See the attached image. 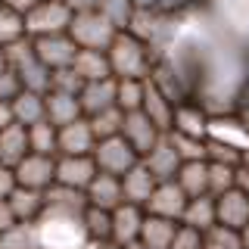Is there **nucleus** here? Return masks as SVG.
<instances>
[{"mask_svg":"<svg viewBox=\"0 0 249 249\" xmlns=\"http://www.w3.org/2000/svg\"><path fill=\"white\" fill-rule=\"evenodd\" d=\"M106 56H109L115 81H146V78L153 75L146 44L137 41L131 31H119V35H115V41H112Z\"/></svg>","mask_w":249,"mask_h":249,"instance_id":"1","label":"nucleus"},{"mask_svg":"<svg viewBox=\"0 0 249 249\" xmlns=\"http://www.w3.org/2000/svg\"><path fill=\"white\" fill-rule=\"evenodd\" d=\"M37 231H41V246L44 249H84L90 243L81 218L44 212L41 221H37Z\"/></svg>","mask_w":249,"mask_h":249,"instance_id":"2","label":"nucleus"},{"mask_svg":"<svg viewBox=\"0 0 249 249\" xmlns=\"http://www.w3.org/2000/svg\"><path fill=\"white\" fill-rule=\"evenodd\" d=\"M115 35L119 31L112 28V22L106 19L100 10H90V13H75L72 25H69V37L81 47V50H100V53H109Z\"/></svg>","mask_w":249,"mask_h":249,"instance_id":"3","label":"nucleus"},{"mask_svg":"<svg viewBox=\"0 0 249 249\" xmlns=\"http://www.w3.org/2000/svg\"><path fill=\"white\" fill-rule=\"evenodd\" d=\"M75 13L69 10L66 3H53V0H44L41 6H35L25 16V31L28 37H50V35H69V25H72Z\"/></svg>","mask_w":249,"mask_h":249,"instance_id":"4","label":"nucleus"},{"mask_svg":"<svg viewBox=\"0 0 249 249\" xmlns=\"http://www.w3.org/2000/svg\"><path fill=\"white\" fill-rule=\"evenodd\" d=\"M93 162H97V168L103 171V175L124 178L134 165H140V156L134 153V146H131L124 137H109V140H100L97 143Z\"/></svg>","mask_w":249,"mask_h":249,"instance_id":"5","label":"nucleus"},{"mask_svg":"<svg viewBox=\"0 0 249 249\" xmlns=\"http://www.w3.org/2000/svg\"><path fill=\"white\" fill-rule=\"evenodd\" d=\"M16 181H19V187L47 193L56 184V156H37V153L25 156L16 165Z\"/></svg>","mask_w":249,"mask_h":249,"instance_id":"6","label":"nucleus"},{"mask_svg":"<svg viewBox=\"0 0 249 249\" xmlns=\"http://www.w3.org/2000/svg\"><path fill=\"white\" fill-rule=\"evenodd\" d=\"M187 202H190V196L181 190V184H178V181H165V184H159L153 190V196L143 206V212L146 215H156V218H168V221H178V224H181V218L187 212Z\"/></svg>","mask_w":249,"mask_h":249,"instance_id":"7","label":"nucleus"},{"mask_svg":"<svg viewBox=\"0 0 249 249\" xmlns=\"http://www.w3.org/2000/svg\"><path fill=\"white\" fill-rule=\"evenodd\" d=\"M78 47L69 35H50V37H35V53L37 59L44 62L50 72H59V69H72L75 56H78Z\"/></svg>","mask_w":249,"mask_h":249,"instance_id":"8","label":"nucleus"},{"mask_svg":"<svg viewBox=\"0 0 249 249\" xmlns=\"http://www.w3.org/2000/svg\"><path fill=\"white\" fill-rule=\"evenodd\" d=\"M100 175L93 156H59L56 159V184L72 187V190L88 193V187L93 184V178Z\"/></svg>","mask_w":249,"mask_h":249,"instance_id":"9","label":"nucleus"},{"mask_svg":"<svg viewBox=\"0 0 249 249\" xmlns=\"http://www.w3.org/2000/svg\"><path fill=\"white\" fill-rule=\"evenodd\" d=\"M122 137L128 140L131 146H134V153L143 159V156H150L153 150H156V143H159L162 137V131L156 128V124L146 119L143 112H128L124 115V128H122Z\"/></svg>","mask_w":249,"mask_h":249,"instance_id":"10","label":"nucleus"},{"mask_svg":"<svg viewBox=\"0 0 249 249\" xmlns=\"http://www.w3.org/2000/svg\"><path fill=\"white\" fill-rule=\"evenodd\" d=\"M143 218H146V212L140 206H131V202L119 206L112 212V243L119 246V249L137 243L140 231H143Z\"/></svg>","mask_w":249,"mask_h":249,"instance_id":"11","label":"nucleus"},{"mask_svg":"<svg viewBox=\"0 0 249 249\" xmlns=\"http://www.w3.org/2000/svg\"><path fill=\"white\" fill-rule=\"evenodd\" d=\"M215 212H218V224L221 228L240 233L249 224V196L233 187V190H228L224 196L215 199Z\"/></svg>","mask_w":249,"mask_h":249,"instance_id":"12","label":"nucleus"},{"mask_svg":"<svg viewBox=\"0 0 249 249\" xmlns=\"http://www.w3.org/2000/svg\"><path fill=\"white\" fill-rule=\"evenodd\" d=\"M143 162L146 168H150V175L156 178L159 184H165V181H178V171H181V156H178V150L171 146V140L168 137H162L159 143H156V150L150 156H143Z\"/></svg>","mask_w":249,"mask_h":249,"instance_id":"13","label":"nucleus"},{"mask_svg":"<svg viewBox=\"0 0 249 249\" xmlns=\"http://www.w3.org/2000/svg\"><path fill=\"white\" fill-rule=\"evenodd\" d=\"M78 100H81L84 119H93V115H100V112H106V109L115 106V100H119V81H115V78H106V81H88Z\"/></svg>","mask_w":249,"mask_h":249,"instance_id":"14","label":"nucleus"},{"mask_svg":"<svg viewBox=\"0 0 249 249\" xmlns=\"http://www.w3.org/2000/svg\"><path fill=\"white\" fill-rule=\"evenodd\" d=\"M44 196H47V209H44V212H50V215L84 218V212H88V206H90L88 193L72 190V187H62V184H53Z\"/></svg>","mask_w":249,"mask_h":249,"instance_id":"15","label":"nucleus"},{"mask_svg":"<svg viewBox=\"0 0 249 249\" xmlns=\"http://www.w3.org/2000/svg\"><path fill=\"white\" fill-rule=\"evenodd\" d=\"M140 112H143L162 134H171V128H175V103L156 88L150 78H146V93H143V109H140Z\"/></svg>","mask_w":249,"mask_h":249,"instance_id":"16","label":"nucleus"},{"mask_svg":"<svg viewBox=\"0 0 249 249\" xmlns=\"http://www.w3.org/2000/svg\"><path fill=\"white\" fill-rule=\"evenodd\" d=\"M93 150H97V137H93L88 119L59 128V156H93Z\"/></svg>","mask_w":249,"mask_h":249,"instance_id":"17","label":"nucleus"},{"mask_svg":"<svg viewBox=\"0 0 249 249\" xmlns=\"http://www.w3.org/2000/svg\"><path fill=\"white\" fill-rule=\"evenodd\" d=\"M88 202L97 209H106V212H115L119 206H124V190H122V178L115 175H103L100 171L93 178V184L88 187Z\"/></svg>","mask_w":249,"mask_h":249,"instance_id":"18","label":"nucleus"},{"mask_svg":"<svg viewBox=\"0 0 249 249\" xmlns=\"http://www.w3.org/2000/svg\"><path fill=\"white\" fill-rule=\"evenodd\" d=\"M25 156H31V140L25 124H10L6 131H0V165L16 168Z\"/></svg>","mask_w":249,"mask_h":249,"instance_id":"19","label":"nucleus"},{"mask_svg":"<svg viewBox=\"0 0 249 249\" xmlns=\"http://www.w3.org/2000/svg\"><path fill=\"white\" fill-rule=\"evenodd\" d=\"M159 187V181L150 175V168L140 162V165H134L128 171V175L122 178V190H124V202H131V206H140L143 209L146 202H150L153 190Z\"/></svg>","mask_w":249,"mask_h":249,"instance_id":"20","label":"nucleus"},{"mask_svg":"<svg viewBox=\"0 0 249 249\" xmlns=\"http://www.w3.org/2000/svg\"><path fill=\"white\" fill-rule=\"evenodd\" d=\"M13 72L19 75V81H22V88H25V90H31V93H41V97H47V93H50L53 72L44 66L41 59H37V53H31V56L19 59V62L13 66Z\"/></svg>","mask_w":249,"mask_h":249,"instance_id":"21","label":"nucleus"},{"mask_svg":"<svg viewBox=\"0 0 249 249\" xmlns=\"http://www.w3.org/2000/svg\"><path fill=\"white\" fill-rule=\"evenodd\" d=\"M16 215V221H25V224H37L47 209V196L41 190H28V187H16L13 196L6 199Z\"/></svg>","mask_w":249,"mask_h":249,"instance_id":"22","label":"nucleus"},{"mask_svg":"<svg viewBox=\"0 0 249 249\" xmlns=\"http://www.w3.org/2000/svg\"><path fill=\"white\" fill-rule=\"evenodd\" d=\"M209 112L202 106H193V103H181L175 106V128L178 134H187V137H196V140H206L209 137Z\"/></svg>","mask_w":249,"mask_h":249,"instance_id":"23","label":"nucleus"},{"mask_svg":"<svg viewBox=\"0 0 249 249\" xmlns=\"http://www.w3.org/2000/svg\"><path fill=\"white\" fill-rule=\"evenodd\" d=\"M78 119H84V109L78 97H69V93H47V122L56 124V128H69Z\"/></svg>","mask_w":249,"mask_h":249,"instance_id":"24","label":"nucleus"},{"mask_svg":"<svg viewBox=\"0 0 249 249\" xmlns=\"http://www.w3.org/2000/svg\"><path fill=\"white\" fill-rule=\"evenodd\" d=\"M178 221H168V218H156V215H146L143 218V231H140V243L146 249H171L178 237Z\"/></svg>","mask_w":249,"mask_h":249,"instance_id":"25","label":"nucleus"},{"mask_svg":"<svg viewBox=\"0 0 249 249\" xmlns=\"http://www.w3.org/2000/svg\"><path fill=\"white\" fill-rule=\"evenodd\" d=\"M10 106H13V115H16V124L35 128L37 122H47V97H41V93L22 90Z\"/></svg>","mask_w":249,"mask_h":249,"instance_id":"26","label":"nucleus"},{"mask_svg":"<svg viewBox=\"0 0 249 249\" xmlns=\"http://www.w3.org/2000/svg\"><path fill=\"white\" fill-rule=\"evenodd\" d=\"M184 228H193L199 233H209L218 224V212H215V196H196L187 202V212L181 218Z\"/></svg>","mask_w":249,"mask_h":249,"instance_id":"27","label":"nucleus"},{"mask_svg":"<svg viewBox=\"0 0 249 249\" xmlns=\"http://www.w3.org/2000/svg\"><path fill=\"white\" fill-rule=\"evenodd\" d=\"M72 69L84 78V84H88V81H106V78H112L109 56H106V53H100V50H78Z\"/></svg>","mask_w":249,"mask_h":249,"instance_id":"28","label":"nucleus"},{"mask_svg":"<svg viewBox=\"0 0 249 249\" xmlns=\"http://www.w3.org/2000/svg\"><path fill=\"white\" fill-rule=\"evenodd\" d=\"M178 184L190 199L209 196V162H184L178 171Z\"/></svg>","mask_w":249,"mask_h":249,"instance_id":"29","label":"nucleus"},{"mask_svg":"<svg viewBox=\"0 0 249 249\" xmlns=\"http://www.w3.org/2000/svg\"><path fill=\"white\" fill-rule=\"evenodd\" d=\"M28 140H31V153L56 156V159H59V128H56V124L37 122L35 128H28Z\"/></svg>","mask_w":249,"mask_h":249,"instance_id":"30","label":"nucleus"},{"mask_svg":"<svg viewBox=\"0 0 249 249\" xmlns=\"http://www.w3.org/2000/svg\"><path fill=\"white\" fill-rule=\"evenodd\" d=\"M81 221H84V231H88L90 243H112V212L88 206Z\"/></svg>","mask_w":249,"mask_h":249,"instance_id":"31","label":"nucleus"},{"mask_svg":"<svg viewBox=\"0 0 249 249\" xmlns=\"http://www.w3.org/2000/svg\"><path fill=\"white\" fill-rule=\"evenodd\" d=\"M0 249H44L41 246V231H37V224L19 221L13 231H6L3 237H0Z\"/></svg>","mask_w":249,"mask_h":249,"instance_id":"32","label":"nucleus"},{"mask_svg":"<svg viewBox=\"0 0 249 249\" xmlns=\"http://www.w3.org/2000/svg\"><path fill=\"white\" fill-rule=\"evenodd\" d=\"M88 122H90V131H93V137H97V143H100V140H109V137H122L124 112L119 106H112V109L93 115V119H88Z\"/></svg>","mask_w":249,"mask_h":249,"instance_id":"33","label":"nucleus"},{"mask_svg":"<svg viewBox=\"0 0 249 249\" xmlns=\"http://www.w3.org/2000/svg\"><path fill=\"white\" fill-rule=\"evenodd\" d=\"M22 37H28L25 31V16L6 10V6H0V50L3 47H10L16 41H22Z\"/></svg>","mask_w":249,"mask_h":249,"instance_id":"34","label":"nucleus"},{"mask_svg":"<svg viewBox=\"0 0 249 249\" xmlns=\"http://www.w3.org/2000/svg\"><path fill=\"white\" fill-rule=\"evenodd\" d=\"M206 162L240 168V165H243V150H237V146L224 143V140H215V137H209V140H206Z\"/></svg>","mask_w":249,"mask_h":249,"instance_id":"35","label":"nucleus"},{"mask_svg":"<svg viewBox=\"0 0 249 249\" xmlns=\"http://www.w3.org/2000/svg\"><path fill=\"white\" fill-rule=\"evenodd\" d=\"M100 13L112 22L115 31H128L131 28V19H134V3L131 0H100Z\"/></svg>","mask_w":249,"mask_h":249,"instance_id":"36","label":"nucleus"},{"mask_svg":"<svg viewBox=\"0 0 249 249\" xmlns=\"http://www.w3.org/2000/svg\"><path fill=\"white\" fill-rule=\"evenodd\" d=\"M171 140V146L178 150L181 156V162H206V140H196V137H187V134H178V131H171L165 134Z\"/></svg>","mask_w":249,"mask_h":249,"instance_id":"37","label":"nucleus"},{"mask_svg":"<svg viewBox=\"0 0 249 249\" xmlns=\"http://www.w3.org/2000/svg\"><path fill=\"white\" fill-rule=\"evenodd\" d=\"M143 93H146V81H119V100L115 106L128 112H140L143 109Z\"/></svg>","mask_w":249,"mask_h":249,"instance_id":"38","label":"nucleus"},{"mask_svg":"<svg viewBox=\"0 0 249 249\" xmlns=\"http://www.w3.org/2000/svg\"><path fill=\"white\" fill-rule=\"evenodd\" d=\"M233 181H237V168L209 162V196H224L228 190H233Z\"/></svg>","mask_w":249,"mask_h":249,"instance_id":"39","label":"nucleus"},{"mask_svg":"<svg viewBox=\"0 0 249 249\" xmlns=\"http://www.w3.org/2000/svg\"><path fill=\"white\" fill-rule=\"evenodd\" d=\"M50 90H53V93H69V97H81V90H84V78L78 75L75 69H59V72H53Z\"/></svg>","mask_w":249,"mask_h":249,"instance_id":"40","label":"nucleus"},{"mask_svg":"<svg viewBox=\"0 0 249 249\" xmlns=\"http://www.w3.org/2000/svg\"><path fill=\"white\" fill-rule=\"evenodd\" d=\"M22 90L25 88H22L19 75H16L13 69H3V72H0V103H13Z\"/></svg>","mask_w":249,"mask_h":249,"instance_id":"41","label":"nucleus"},{"mask_svg":"<svg viewBox=\"0 0 249 249\" xmlns=\"http://www.w3.org/2000/svg\"><path fill=\"white\" fill-rule=\"evenodd\" d=\"M171 249H206V233L193 231V228H178V237L175 243H171Z\"/></svg>","mask_w":249,"mask_h":249,"instance_id":"42","label":"nucleus"},{"mask_svg":"<svg viewBox=\"0 0 249 249\" xmlns=\"http://www.w3.org/2000/svg\"><path fill=\"white\" fill-rule=\"evenodd\" d=\"M16 187H19V181H16V168L0 165V199H10Z\"/></svg>","mask_w":249,"mask_h":249,"instance_id":"43","label":"nucleus"},{"mask_svg":"<svg viewBox=\"0 0 249 249\" xmlns=\"http://www.w3.org/2000/svg\"><path fill=\"white\" fill-rule=\"evenodd\" d=\"M44 0H0V6H6V10L19 13V16H28L35 6H41Z\"/></svg>","mask_w":249,"mask_h":249,"instance_id":"44","label":"nucleus"},{"mask_svg":"<svg viewBox=\"0 0 249 249\" xmlns=\"http://www.w3.org/2000/svg\"><path fill=\"white\" fill-rule=\"evenodd\" d=\"M16 224H19V221H16V215H13L10 202H6V199H0V237H3L6 231H13Z\"/></svg>","mask_w":249,"mask_h":249,"instance_id":"45","label":"nucleus"},{"mask_svg":"<svg viewBox=\"0 0 249 249\" xmlns=\"http://www.w3.org/2000/svg\"><path fill=\"white\" fill-rule=\"evenodd\" d=\"M66 6L72 13H90V10H100V0H66Z\"/></svg>","mask_w":249,"mask_h":249,"instance_id":"46","label":"nucleus"},{"mask_svg":"<svg viewBox=\"0 0 249 249\" xmlns=\"http://www.w3.org/2000/svg\"><path fill=\"white\" fill-rule=\"evenodd\" d=\"M10 124H16V115H13V106L10 103H0V131H6Z\"/></svg>","mask_w":249,"mask_h":249,"instance_id":"47","label":"nucleus"},{"mask_svg":"<svg viewBox=\"0 0 249 249\" xmlns=\"http://www.w3.org/2000/svg\"><path fill=\"white\" fill-rule=\"evenodd\" d=\"M233 187H237L240 193H246V196H249V168H243V165L237 168V181H233Z\"/></svg>","mask_w":249,"mask_h":249,"instance_id":"48","label":"nucleus"},{"mask_svg":"<svg viewBox=\"0 0 249 249\" xmlns=\"http://www.w3.org/2000/svg\"><path fill=\"white\" fill-rule=\"evenodd\" d=\"M187 3V0H159V13H175V10H181V6Z\"/></svg>","mask_w":249,"mask_h":249,"instance_id":"49","label":"nucleus"},{"mask_svg":"<svg viewBox=\"0 0 249 249\" xmlns=\"http://www.w3.org/2000/svg\"><path fill=\"white\" fill-rule=\"evenodd\" d=\"M134 10H159V0H131Z\"/></svg>","mask_w":249,"mask_h":249,"instance_id":"50","label":"nucleus"},{"mask_svg":"<svg viewBox=\"0 0 249 249\" xmlns=\"http://www.w3.org/2000/svg\"><path fill=\"white\" fill-rule=\"evenodd\" d=\"M237 119H240V124H243V131L249 134V109H237Z\"/></svg>","mask_w":249,"mask_h":249,"instance_id":"51","label":"nucleus"},{"mask_svg":"<svg viewBox=\"0 0 249 249\" xmlns=\"http://www.w3.org/2000/svg\"><path fill=\"white\" fill-rule=\"evenodd\" d=\"M240 243H243V249H249V224L240 231Z\"/></svg>","mask_w":249,"mask_h":249,"instance_id":"52","label":"nucleus"},{"mask_svg":"<svg viewBox=\"0 0 249 249\" xmlns=\"http://www.w3.org/2000/svg\"><path fill=\"white\" fill-rule=\"evenodd\" d=\"M3 69H10V62H6V53L0 50V72H3Z\"/></svg>","mask_w":249,"mask_h":249,"instance_id":"53","label":"nucleus"},{"mask_svg":"<svg viewBox=\"0 0 249 249\" xmlns=\"http://www.w3.org/2000/svg\"><path fill=\"white\" fill-rule=\"evenodd\" d=\"M124 249H146V246H143V243L137 240V243H131V246H124Z\"/></svg>","mask_w":249,"mask_h":249,"instance_id":"54","label":"nucleus"},{"mask_svg":"<svg viewBox=\"0 0 249 249\" xmlns=\"http://www.w3.org/2000/svg\"><path fill=\"white\" fill-rule=\"evenodd\" d=\"M100 249H119L115 243H100Z\"/></svg>","mask_w":249,"mask_h":249,"instance_id":"55","label":"nucleus"},{"mask_svg":"<svg viewBox=\"0 0 249 249\" xmlns=\"http://www.w3.org/2000/svg\"><path fill=\"white\" fill-rule=\"evenodd\" d=\"M243 168H249V150L243 153Z\"/></svg>","mask_w":249,"mask_h":249,"instance_id":"56","label":"nucleus"}]
</instances>
